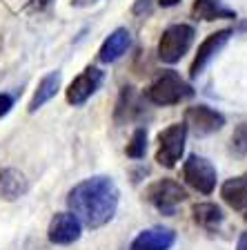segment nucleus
Masks as SVG:
<instances>
[{
  "label": "nucleus",
  "instance_id": "nucleus-17",
  "mask_svg": "<svg viewBox=\"0 0 247 250\" xmlns=\"http://www.w3.org/2000/svg\"><path fill=\"white\" fill-rule=\"evenodd\" d=\"M140 112H143V109H140L138 96H136L134 87H123L120 99H118V105H116V121H118V123L134 121Z\"/></svg>",
  "mask_w": 247,
  "mask_h": 250
},
{
  "label": "nucleus",
  "instance_id": "nucleus-12",
  "mask_svg": "<svg viewBox=\"0 0 247 250\" xmlns=\"http://www.w3.org/2000/svg\"><path fill=\"white\" fill-rule=\"evenodd\" d=\"M129 45H132V34L125 27H118L105 38V42L100 45V52H98V58H100V62H116L129 49Z\"/></svg>",
  "mask_w": 247,
  "mask_h": 250
},
{
  "label": "nucleus",
  "instance_id": "nucleus-7",
  "mask_svg": "<svg viewBox=\"0 0 247 250\" xmlns=\"http://www.w3.org/2000/svg\"><path fill=\"white\" fill-rule=\"evenodd\" d=\"M105 81V74L98 67H87L80 72L67 87V103L69 105H85L94 94L100 89Z\"/></svg>",
  "mask_w": 247,
  "mask_h": 250
},
{
  "label": "nucleus",
  "instance_id": "nucleus-4",
  "mask_svg": "<svg viewBox=\"0 0 247 250\" xmlns=\"http://www.w3.org/2000/svg\"><path fill=\"white\" fill-rule=\"evenodd\" d=\"M145 199L154 203L163 214L171 217L176 212V206H180L187 199V192L185 188L174 179H160V181H154L145 190Z\"/></svg>",
  "mask_w": 247,
  "mask_h": 250
},
{
  "label": "nucleus",
  "instance_id": "nucleus-6",
  "mask_svg": "<svg viewBox=\"0 0 247 250\" xmlns=\"http://www.w3.org/2000/svg\"><path fill=\"white\" fill-rule=\"evenodd\" d=\"M183 177L194 190H198L201 194H211L216 188V167L207 161L205 156L191 154L183 166Z\"/></svg>",
  "mask_w": 247,
  "mask_h": 250
},
{
  "label": "nucleus",
  "instance_id": "nucleus-24",
  "mask_svg": "<svg viewBox=\"0 0 247 250\" xmlns=\"http://www.w3.org/2000/svg\"><path fill=\"white\" fill-rule=\"evenodd\" d=\"M236 250H247V232L241 234V239H238V244H236Z\"/></svg>",
  "mask_w": 247,
  "mask_h": 250
},
{
  "label": "nucleus",
  "instance_id": "nucleus-10",
  "mask_svg": "<svg viewBox=\"0 0 247 250\" xmlns=\"http://www.w3.org/2000/svg\"><path fill=\"white\" fill-rule=\"evenodd\" d=\"M229 36H232V29H221V31H214V34H209V36H207L205 41L201 42L198 52H196L194 62H191V67H190V76L191 78L198 76V74L205 69L207 62H209L211 58L216 56L223 47H225V42L229 41Z\"/></svg>",
  "mask_w": 247,
  "mask_h": 250
},
{
  "label": "nucleus",
  "instance_id": "nucleus-19",
  "mask_svg": "<svg viewBox=\"0 0 247 250\" xmlns=\"http://www.w3.org/2000/svg\"><path fill=\"white\" fill-rule=\"evenodd\" d=\"M145 152H147V130L145 127H136L127 147H125V154L129 159H143Z\"/></svg>",
  "mask_w": 247,
  "mask_h": 250
},
{
  "label": "nucleus",
  "instance_id": "nucleus-2",
  "mask_svg": "<svg viewBox=\"0 0 247 250\" xmlns=\"http://www.w3.org/2000/svg\"><path fill=\"white\" fill-rule=\"evenodd\" d=\"M194 96V89L187 83L185 78L180 76L174 69H167L163 72L154 83L150 85V89L145 92V99L150 101L152 105H176L180 101Z\"/></svg>",
  "mask_w": 247,
  "mask_h": 250
},
{
  "label": "nucleus",
  "instance_id": "nucleus-20",
  "mask_svg": "<svg viewBox=\"0 0 247 250\" xmlns=\"http://www.w3.org/2000/svg\"><path fill=\"white\" fill-rule=\"evenodd\" d=\"M232 152L238 156H247V123H241L232 134Z\"/></svg>",
  "mask_w": 247,
  "mask_h": 250
},
{
  "label": "nucleus",
  "instance_id": "nucleus-23",
  "mask_svg": "<svg viewBox=\"0 0 247 250\" xmlns=\"http://www.w3.org/2000/svg\"><path fill=\"white\" fill-rule=\"evenodd\" d=\"M143 7H145V11H150V0H138V2H136V7H134V14H140V11H143Z\"/></svg>",
  "mask_w": 247,
  "mask_h": 250
},
{
  "label": "nucleus",
  "instance_id": "nucleus-8",
  "mask_svg": "<svg viewBox=\"0 0 247 250\" xmlns=\"http://www.w3.org/2000/svg\"><path fill=\"white\" fill-rule=\"evenodd\" d=\"M185 125L187 130L191 127V132L196 136H205L211 134V132L223 130L225 116L221 112H216L214 107H209V105H194L185 112Z\"/></svg>",
  "mask_w": 247,
  "mask_h": 250
},
{
  "label": "nucleus",
  "instance_id": "nucleus-18",
  "mask_svg": "<svg viewBox=\"0 0 247 250\" xmlns=\"http://www.w3.org/2000/svg\"><path fill=\"white\" fill-rule=\"evenodd\" d=\"M191 214H194V221L203 228H216L223 221V210L218 208L216 203H196L191 208Z\"/></svg>",
  "mask_w": 247,
  "mask_h": 250
},
{
  "label": "nucleus",
  "instance_id": "nucleus-21",
  "mask_svg": "<svg viewBox=\"0 0 247 250\" xmlns=\"http://www.w3.org/2000/svg\"><path fill=\"white\" fill-rule=\"evenodd\" d=\"M14 107V96L11 94H0V119L9 114V109Z\"/></svg>",
  "mask_w": 247,
  "mask_h": 250
},
{
  "label": "nucleus",
  "instance_id": "nucleus-3",
  "mask_svg": "<svg viewBox=\"0 0 247 250\" xmlns=\"http://www.w3.org/2000/svg\"><path fill=\"white\" fill-rule=\"evenodd\" d=\"M191 42H194V27L185 25V22H176V25H170L163 31L156 52H158V58L163 62L174 65L190 52Z\"/></svg>",
  "mask_w": 247,
  "mask_h": 250
},
{
  "label": "nucleus",
  "instance_id": "nucleus-25",
  "mask_svg": "<svg viewBox=\"0 0 247 250\" xmlns=\"http://www.w3.org/2000/svg\"><path fill=\"white\" fill-rule=\"evenodd\" d=\"M180 0H158V5L160 7H174V5H178Z\"/></svg>",
  "mask_w": 247,
  "mask_h": 250
},
{
  "label": "nucleus",
  "instance_id": "nucleus-15",
  "mask_svg": "<svg viewBox=\"0 0 247 250\" xmlns=\"http://www.w3.org/2000/svg\"><path fill=\"white\" fill-rule=\"evenodd\" d=\"M60 72H49L47 76L40 78V83H38L36 92H34V96H31L29 101V112H36V109H40L45 103H49V101L56 96V92L60 89Z\"/></svg>",
  "mask_w": 247,
  "mask_h": 250
},
{
  "label": "nucleus",
  "instance_id": "nucleus-26",
  "mask_svg": "<svg viewBox=\"0 0 247 250\" xmlns=\"http://www.w3.org/2000/svg\"><path fill=\"white\" fill-rule=\"evenodd\" d=\"M245 219H247V214H245Z\"/></svg>",
  "mask_w": 247,
  "mask_h": 250
},
{
  "label": "nucleus",
  "instance_id": "nucleus-14",
  "mask_svg": "<svg viewBox=\"0 0 247 250\" xmlns=\"http://www.w3.org/2000/svg\"><path fill=\"white\" fill-rule=\"evenodd\" d=\"M25 192H27V179L20 170H16V167L0 170V197L7 199V201H16Z\"/></svg>",
  "mask_w": 247,
  "mask_h": 250
},
{
  "label": "nucleus",
  "instance_id": "nucleus-16",
  "mask_svg": "<svg viewBox=\"0 0 247 250\" xmlns=\"http://www.w3.org/2000/svg\"><path fill=\"white\" fill-rule=\"evenodd\" d=\"M191 14H194V18H201L207 22L218 21V18H236L232 9L223 7V0H194Z\"/></svg>",
  "mask_w": 247,
  "mask_h": 250
},
{
  "label": "nucleus",
  "instance_id": "nucleus-22",
  "mask_svg": "<svg viewBox=\"0 0 247 250\" xmlns=\"http://www.w3.org/2000/svg\"><path fill=\"white\" fill-rule=\"evenodd\" d=\"M49 2H52V0H29V7L34 11H45L47 7H49Z\"/></svg>",
  "mask_w": 247,
  "mask_h": 250
},
{
  "label": "nucleus",
  "instance_id": "nucleus-9",
  "mask_svg": "<svg viewBox=\"0 0 247 250\" xmlns=\"http://www.w3.org/2000/svg\"><path fill=\"white\" fill-rule=\"evenodd\" d=\"M80 232H82V224L74 212L54 214L52 221H49V228H47V237H49V241L56 246L74 244V241L80 239Z\"/></svg>",
  "mask_w": 247,
  "mask_h": 250
},
{
  "label": "nucleus",
  "instance_id": "nucleus-13",
  "mask_svg": "<svg viewBox=\"0 0 247 250\" xmlns=\"http://www.w3.org/2000/svg\"><path fill=\"white\" fill-rule=\"evenodd\" d=\"M221 197L229 208L245 210L247 208V172L241 174V177L227 179L221 186Z\"/></svg>",
  "mask_w": 247,
  "mask_h": 250
},
{
  "label": "nucleus",
  "instance_id": "nucleus-5",
  "mask_svg": "<svg viewBox=\"0 0 247 250\" xmlns=\"http://www.w3.org/2000/svg\"><path fill=\"white\" fill-rule=\"evenodd\" d=\"M187 141V125L174 123L165 127L158 134V152H156V161L163 167H174L180 161V156L185 152Z\"/></svg>",
  "mask_w": 247,
  "mask_h": 250
},
{
  "label": "nucleus",
  "instance_id": "nucleus-11",
  "mask_svg": "<svg viewBox=\"0 0 247 250\" xmlns=\"http://www.w3.org/2000/svg\"><path fill=\"white\" fill-rule=\"evenodd\" d=\"M176 241V232L170 228H150L138 232L129 250H170Z\"/></svg>",
  "mask_w": 247,
  "mask_h": 250
},
{
  "label": "nucleus",
  "instance_id": "nucleus-1",
  "mask_svg": "<svg viewBox=\"0 0 247 250\" xmlns=\"http://www.w3.org/2000/svg\"><path fill=\"white\" fill-rule=\"evenodd\" d=\"M118 188L109 177H92L72 188L67 206L87 228H103L118 210Z\"/></svg>",
  "mask_w": 247,
  "mask_h": 250
}]
</instances>
